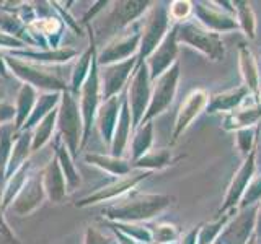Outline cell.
<instances>
[{
    "mask_svg": "<svg viewBox=\"0 0 261 244\" xmlns=\"http://www.w3.org/2000/svg\"><path fill=\"white\" fill-rule=\"evenodd\" d=\"M7 67L15 77H18L24 85H30L35 89H43L44 93H64L67 92V85L56 75L53 70H49L43 65L23 62L12 55H4Z\"/></svg>",
    "mask_w": 261,
    "mask_h": 244,
    "instance_id": "6da1fadb",
    "label": "cell"
},
{
    "mask_svg": "<svg viewBox=\"0 0 261 244\" xmlns=\"http://www.w3.org/2000/svg\"><path fill=\"white\" fill-rule=\"evenodd\" d=\"M56 126L59 127L61 138L67 146L70 157L75 158L80 146V137L84 134V124H82V114L77 98L69 92L61 93Z\"/></svg>",
    "mask_w": 261,
    "mask_h": 244,
    "instance_id": "7a4b0ae2",
    "label": "cell"
},
{
    "mask_svg": "<svg viewBox=\"0 0 261 244\" xmlns=\"http://www.w3.org/2000/svg\"><path fill=\"white\" fill-rule=\"evenodd\" d=\"M101 96V83H100V73H98V60L96 55L92 60V67H90L88 77L82 85L80 93V114H82V124H84V134H82L80 145L84 146L92 132V126L95 120V114L98 111V104H100Z\"/></svg>",
    "mask_w": 261,
    "mask_h": 244,
    "instance_id": "3957f363",
    "label": "cell"
},
{
    "mask_svg": "<svg viewBox=\"0 0 261 244\" xmlns=\"http://www.w3.org/2000/svg\"><path fill=\"white\" fill-rule=\"evenodd\" d=\"M167 205V197L162 195H137L129 200H122L116 205L106 210L110 218L134 222V220H145L153 217Z\"/></svg>",
    "mask_w": 261,
    "mask_h": 244,
    "instance_id": "277c9868",
    "label": "cell"
},
{
    "mask_svg": "<svg viewBox=\"0 0 261 244\" xmlns=\"http://www.w3.org/2000/svg\"><path fill=\"white\" fill-rule=\"evenodd\" d=\"M147 4L144 2H119L114 4V7L106 13L101 20H98L95 23L96 33H92L95 41L105 39L111 35H116V31H119L122 26H126L127 23L133 21L137 15H141V12L145 8ZM92 29V28H90Z\"/></svg>",
    "mask_w": 261,
    "mask_h": 244,
    "instance_id": "5b68a950",
    "label": "cell"
},
{
    "mask_svg": "<svg viewBox=\"0 0 261 244\" xmlns=\"http://www.w3.org/2000/svg\"><path fill=\"white\" fill-rule=\"evenodd\" d=\"M46 197L44 184H43V173L33 174L27 179L23 189L16 195L12 203V211L16 215H30L31 211H35L41 202Z\"/></svg>",
    "mask_w": 261,
    "mask_h": 244,
    "instance_id": "8992f818",
    "label": "cell"
},
{
    "mask_svg": "<svg viewBox=\"0 0 261 244\" xmlns=\"http://www.w3.org/2000/svg\"><path fill=\"white\" fill-rule=\"evenodd\" d=\"M179 39L185 41L188 44H191L196 49H199L204 54L211 55L212 59H216V60L224 55L222 43H220V39L216 33L202 29L199 26H196V24H186L185 28H181Z\"/></svg>",
    "mask_w": 261,
    "mask_h": 244,
    "instance_id": "52a82bcc",
    "label": "cell"
},
{
    "mask_svg": "<svg viewBox=\"0 0 261 244\" xmlns=\"http://www.w3.org/2000/svg\"><path fill=\"white\" fill-rule=\"evenodd\" d=\"M149 98H150L149 73H147V69L142 65V67H139L129 85L127 103L130 112H133V124H139L144 119V112L147 111V101H149Z\"/></svg>",
    "mask_w": 261,
    "mask_h": 244,
    "instance_id": "ba28073f",
    "label": "cell"
},
{
    "mask_svg": "<svg viewBox=\"0 0 261 244\" xmlns=\"http://www.w3.org/2000/svg\"><path fill=\"white\" fill-rule=\"evenodd\" d=\"M176 78H178V65H175L171 70H167L160 77L157 86H155L153 96L150 100L149 109H147V112L144 114L142 124L144 122L147 124V120H149L150 117H153L155 114L162 112L170 104L171 98H173V95H175V89H176Z\"/></svg>",
    "mask_w": 261,
    "mask_h": 244,
    "instance_id": "9c48e42d",
    "label": "cell"
},
{
    "mask_svg": "<svg viewBox=\"0 0 261 244\" xmlns=\"http://www.w3.org/2000/svg\"><path fill=\"white\" fill-rule=\"evenodd\" d=\"M134 62L136 60L130 57V59L124 62L105 65V69L101 72V96L105 101L116 96L121 92L122 85L127 81L129 73L134 67Z\"/></svg>",
    "mask_w": 261,
    "mask_h": 244,
    "instance_id": "30bf717a",
    "label": "cell"
},
{
    "mask_svg": "<svg viewBox=\"0 0 261 244\" xmlns=\"http://www.w3.org/2000/svg\"><path fill=\"white\" fill-rule=\"evenodd\" d=\"M167 20L168 16L165 10L162 7H155L149 15V18L145 20V26L142 31L144 35L141 39V57H147L157 47L163 33L167 29Z\"/></svg>",
    "mask_w": 261,
    "mask_h": 244,
    "instance_id": "8fae6325",
    "label": "cell"
},
{
    "mask_svg": "<svg viewBox=\"0 0 261 244\" xmlns=\"http://www.w3.org/2000/svg\"><path fill=\"white\" fill-rule=\"evenodd\" d=\"M139 39H141V36H139L137 31L133 33V35H126V36L116 38L101 52L98 62L103 64V65H110V64H116V62H124V60H127L129 55H133L136 52L137 44H139Z\"/></svg>",
    "mask_w": 261,
    "mask_h": 244,
    "instance_id": "7c38bea8",
    "label": "cell"
},
{
    "mask_svg": "<svg viewBox=\"0 0 261 244\" xmlns=\"http://www.w3.org/2000/svg\"><path fill=\"white\" fill-rule=\"evenodd\" d=\"M149 173H144V171H137V173L127 174L121 179L119 182H114L108 187H103L98 192H95L93 195H88L87 199L77 202V207H85V205H92V203L96 202H103V200H110V199H116L118 195H122L127 189H130L133 186H136L141 179H144Z\"/></svg>",
    "mask_w": 261,
    "mask_h": 244,
    "instance_id": "4fadbf2b",
    "label": "cell"
},
{
    "mask_svg": "<svg viewBox=\"0 0 261 244\" xmlns=\"http://www.w3.org/2000/svg\"><path fill=\"white\" fill-rule=\"evenodd\" d=\"M43 184L46 195L53 202H62L65 197V177L59 166V161L53 160L43 171Z\"/></svg>",
    "mask_w": 261,
    "mask_h": 244,
    "instance_id": "5bb4252c",
    "label": "cell"
},
{
    "mask_svg": "<svg viewBox=\"0 0 261 244\" xmlns=\"http://www.w3.org/2000/svg\"><path fill=\"white\" fill-rule=\"evenodd\" d=\"M206 104H207V95L204 92H194L186 98V101L181 104V109H179V114H178L175 138L190 126V122L204 109Z\"/></svg>",
    "mask_w": 261,
    "mask_h": 244,
    "instance_id": "9a60e30c",
    "label": "cell"
},
{
    "mask_svg": "<svg viewBox=\"0 0 261 244\" xmlns=\"http://www.w3.org/2000/svg\"><path fill=\"white\" fill-rule=\"evenodd\" d=\"M116 124L118 127H114L111 151H113V157H121L127 145L129 134H130V124H133V116H130L127 100H124L121 104V111H119V117Z\"/></svg>",
    "mask_w": 261,
    "mask_h": 244,
    "instance_id": "2e32d148",
    "label": "cell"
},
{
    "mask_svg": "<svg viewBox=\"0 0 261 244\" xmlns=\"http://www.w3.org/2000/svg\"><path fill=\"white\" fill-rule=\"evenodd\" d=\"M31 142H33V134L30 130H24L20 137H16L15 145L10 153V160H8V165H7L4 181H7L8 177L13 176L16 171L28 161V155L31 151Z\"/></svg>",
    "mask_w": 261,
    "mask_h": 244,
    "instance_id": "e0dca14e",
    "label": "cell"
},
{
    "mask_svg": "<svg viewBox=\"0 0 261 244\" xmlns=\"http://www.w3.org/2000/svg\"><path fill=\"white\" fill-rule=\"evenodd\" d=\"M119 111L121 108H119L118 96H113L110 100H106L101 108L98 109V127H100V132L106 143L111 142V138H113L114 124L118 122Z\"/></svg>",
    "mask_w": 261,
    "mask_h": 244,
    "instance_id": "ac0fdd59",
    "label": "cell"
},
{
    "mask_svg": "<svg viewBox=\"0 0 261 244\" xmlns=\"http://www.w3.org/2000/svg\"><path fill=\"white\" fill-rule=\"evenodd\" d=\"M175 54H176V44H175V33L173 35H168L165 38V41L159 46L157 51L153 52L152 59L149 60L150 65V77L155 78L160 73H163L170 62L175 59Z\"/></svg>",
    "mask_w": 261,
    "mask_h": 244,
    "instance_id": "d6986e66",
    "label": "cell"
},
{
    "mask_svg": "<svg viewBox=\"0 0 261 244\" xmlns=\"http://www.w3.org/2000/svg\"><path fill=\"white\" fill-rule=\"evenodd\" d=\"M36 89L30 86V85H23L18 92V96H16V106H15V111H16V116H15V130H20L23 129L24 122L28 120V117L31 116L33 109H35V104H36Z\"/></svg>",
    "mask_w": 261,
    "mask_h": 244,
    "instance_id": "ffe728a7",
    "label": "cell"
},
{
    "mask_svg": "<svg viewBox=\"0 0 261 244\" xmlns=\"http://www.w3.org/2000/svg\"><path fill=\"white\" fill-rule=\"evenodd\" d=\"M54 148H56V160L59 161V166L64 173V177H65V182H67L69 189L73 191L75 187L80 186V176L75 169V165H73V158L70 157V153L67 151V146L62 142L61 137L56 138L54 142Z\"/></svg>",
    "mask_w": 261,
    "mask_h": 244,
    "instance_id": "44dd1931",
    "label": "cell"
},
{
    "mask_svg": "<svg viewBox=\"0 0 261 244\" xmlns=\"http://www.w3.org/2000/svg\"><path fill=\"white\" fill-rule=\"evenodd\" d=\"M13 57H24L27 60H31L33 64H44V62H51V64H59V62H67L72 57L77 55L75 49H56V51H43V52H36V51H12Z\"/></svg>",
    "mask_w": 261,
    "mask_h": 244,
    "instance_id": "7402d4cb",
    "label": "cell"
},
{
    "mask_svg": "<svg viewBox=\"0 0 261 244\" xmlns=\"http://www.w3.org/2000/svg\"><path fill=\"white\" fill-rule=\"evenodd\" d=\"M59 101H61V93H43L41 95L39 100L35 104V109H33L31 116L28 117L27 122H24L23 130H30L31 127L38 126L49 112L54 111V108Z\"/></svg>",
    "mask_w": 261,
    "mask_h": 244,
    "instance_id": "603a6c76",
    "label": "cell"
},
{
    "mask_svg": "<svg viewBox=\"0 0 261 244\" xmlns=\"http://www.w3.org/2000/svg\"><path fill=\"white\" fill-rule=\"evenodd\" d=\"M28 169H30V161L24 163V165L16 171L13 176H10L7 179V186H5L4 194H2V205H0V208H7L8 205H12L13 203L15 197L20 194L24 182H27Z\"/></svg>",
    "mask_w": 261,
    "mask_h": 244,
    "instance_id": "cb8c5ba5",
    "label": "cell"
},
{
    "mask_svg": "<svg viewBox=\"0 0 261 244\" xmlns=\"http://www.w3.org/2000/svg\"><path fill=\"white\" fill-rule=\"evenodd\" d=\"M56 122H57V109L49 112L47 116L36 126L35 132H33L31 151H38L39 148H43V146L49 140H51L53 132H54V127H56Z\"/></svg>",
    "mask_w": 261,
    "mask_h": 244,
    "instance_id": "d4e9b609",
    "label": "cell"
},
{
    "mask_svg": "<svg viewBox=\"0 0 261 244\" xmlns=\"http://www.w3.org/2000/svg\"><path fill=\"white\" fill-rule=\"evenodd\" d=\"M85 160L98 168L108 171L111 174L122 176L129 173V165L126 161L119 160L118 157H105V155H98V153H88L85 155Z\"/></svg>",
    "mask_w": 261,
    "mask_h": 244,
    "instance_id": "484cf974",
    "label": "cell"
},
{
    "mask_svg": "<svg viewBox=\"0 0 261 244\" xmlns=\"http://www.w3.org/2000/svg\"><path fill=\"white\" fill-rule=\"evenodd\" d=\"M15 126L12 124H5L0 127V182L4 181L5 177V171L8 160H10V153L13 148V135H15Z\"/></svg>",
    "mask_w": 261,
    "mask_h": 244,
    "instance_id": "4316f807",
    "label": "cell"
},
{
    "mask_svg": "<svg viewBox=\"0 0 261 244\" xmlns=\"http://www.w3.org/2000/svg\"><path fill=\"white\" fill-rule=\"evenodd\" d=\"M198 12L201 20L209 24V26L216 28V29H228V28H235V23L225 16L224 13H220L219 10H216L214 7L209 4H199Z\"/></svg>",
    "mask_w": 261,
    "mask_h": 244,
    "instance_id": "83f0119b",
    "label": "cell"
},
{
    "mask_svg": "<svg viewBox=\"0 0 261 244\" xmlns=\"http://www.w3.org/2000/svg\"><path fill=\"white\" fill-rule=\"evenodd\" d=\"M240 65H242V70H243V77L245 81H247V86H250L253 92L258 89V70H256V64L253 60L251 54L247 51V49H242L240 51Z\"/></svg>",
    "mask_w": 261,
    "mask_h": 244,
    "instance_id": "f1b7e54d",
    "label": "cell"
},
{
    "mask_svg": "<svg viewBox=\"0 0 261 244\" xmlns=\"http://www.w3.org/2000/svg\"><path fill=\"white\" fill-rule=\"evenodd\" d=\"M253 173V157H250V161H247V165H245L242 169H240V174L237 176L235 182L232 186L230 192H228V199H227V205H230V203H233L237 200V197H239V194L243 191V186L245 182L250 179V174Z\"/></svg>",
    "mask_w": 261,
    "mask_h": 244,
    "instance_id": "f546056e",
    "label": "cell"
},
{
    "mask_svg": "<svg viewBox=\"0 0 261 244\" xmlns=\"http://www.w3.org/2000/svg\"><path fill=\"white\" fill-rule=\"evenodd\" d=\"M150 142H152V126L147 122L145 126L141 127L137 137L133 142V158L136 160L141 157V155H144L147 151V148L150 146Z\"/></svg>",
    "mask_w": 261,
    "mask_h": 244,
    "instance_id": "4dcf8cb0",
    "label": "cell"
},
{
    "mask_svg": "<svg viewBox=\"0 0 261 244\" xmlns=\"http://www.w3.org/2000/svg\"><path fill=\"white\" fill-rule=\"evenodd\" d=\"M237 5H239V7H237V10H239L240 23H242L245 33H247L250 38H255V16H253L250 4H247V2H239Z\"/></svg>",
    "mask_w": 261,
    "mask_h": 244,
    "instance_id": "1f68e13d",
    "label": "cell"
},
{
    "mask_svg": "<svg viewBox=\"0 0 261 244\" xmlns=\"http://www.w3.org/2000/svg\"><path fill=\"white\" fill-rule=\"evenodd\" d=\"M0 29H2L5 35H20V31L23 29L21 20L18 16H15L13 13L8 12H0Z\"/></svg>",
    "mask_w": 261,
    "mask_h": 244,
    "instance_id": "d6a6232c",
    "label": "cell"
},
{
    "mask_svg": "<svg viewBox=\"0 0 261 244\" xmlns=\"http://www.w3.org/2000/svg\"><path fill=\"white\" fill-rule=\"evenodd\" d=\"M261 116V111L256 108H245V109H239L235 111L232 122L235 127H242V126H248L251 122H255L258 117Z\"/></svg>",
    "mask_w": 261,
    "mask_h": 244,
    "instance_id": "836d02e7",
    "label": "cell"
},
{
    "mask_svg": "<svg viewBox=\"0 0 261 244\" xmlns=\"http://www.w3.org/2000/svg\"><path fill=\"white\" fill-rule=\"evenodd\" d=\"M243 96V89H237V92H232L224 96H217L214 98V103H212V108L214 109H228L233 108V106L242 100Z\"/></svg>",
    "mask_w": 261,
    "mask_h": 244,
    "instance_id": "e575fe53",
    "label": "cell"
},
{
    "mask_svg": "<svg viewBox=\"0 0 261 244\" xmlns=\"http://www.w3.org/2000/svg\"><path fill=\"white\" fill-rule=\"evenodd\" d=\"M167 161H168V153L167 151H153V153H149V155H145V157H142L136 163V166H139V168L162 166V165H165Z\"/></svg>",
    "mask_w": 261,
    "mask_h": 244,
    "instance_id": "d590c367",
    "label": "cell"
},
{
    "mask_svg": "<svg viewBox=\"0 0 261 244\" xmlns=\"http://www.w3.org/2000/svg\"><path fill=\"white\" fill-rule=\"evenodd\" d=\"M0 244H21L16 236L12 233V230L8 228L5 218L2 215V208H0Z\"/></svg>",
    "mask_w": 261,
    "mask_h": 244,
    "instance_id": "8d00e7d4",
    "label": "cell"
},
{
    "mask_svg": "<svg viewBox=\"0 0 261 244\" xmlns=\"http://www.w3.org/2000/svg\"><path fill=\"white\" fill-rule=\"evenodd\" d=\"M191 12V4L190 2H173L170 7V16L175 20H183L186 18Z\"/></svg>",
    "mask_w": 261,
    "mask_h": 244,
    "instance_id": "74e56055",
    "label": "cell"
},
{
    "mask_svg": "<svg viewBox=\"0 0 261 244\" xmlns=\"http://www.w3.org/2000/svg\"><path fill=\"white\" fill-rule=\"evenodd\" d=\"M119 226L122 231L127 233L129 236H133L134 239H139V241H144V242H149L150 241V234L147 233L144 228H139V226H130V225H116Z\"/></svg>",
    "mask_w": 261,
    "mask_h": 244,
    "instance_id": "f35d334b",
    "label": "cell"
},
{
    "mask_svg": "<svg viewBox=\"0 0 261 244\" xmlns=\"http://www.w3.org/2000/svg\"><path fill=\"white\" fill-rule=\"evenodd\" d=\"M176 236L175 226L171 225H162L155 230V241L157 242H168Z\"/></svg>",
    "mask_w": 261,
    "mask_h": 244,
    "instance_id": "ab89813d",
    "label": "cell"
},
{
    "mask_svg": "<svg viewBox=\"0 0 261 244\" xmlns=\"http://www.w3.org/2000/svg\"><path fill=\"white\" fill-rule=\"evenodd\" d=\"M85 244H113L103 233H100L95 228H88L85 233Z\"/></svg>",
    "mask_w": 261,
    "mask_h": 244,
    "instance_id": "60d3db41",
    "label": "cell"
},
{
    "mask_svg": "<svg viewBox=\"0 0 261 244\" xmlns=\"http://www.w3.org/2000/svg\"><path fill=\"white\" fill-rule=\"evenodd\" d=\"M16 111L13 108V104L8 103H0V127L5 124H10V122L15 119Z\"/></svg>",
    "mask_w": 261,
    "mask_h": 244,
    "instance_id": "b9f144b4",
    "label": "cell"
},
{
    "mask_svg": "<svg viewBox=\"0 0 261 244\" xmlns=\"http://www.w3.org/2000/svg\"><path fill=\"white\" fill-rule=\"evenodd\" d=\"M27 43L15 36L5 35V33H0V47H7V49H16V47H24Z\"/></svg>",
    "mask_w": 261,
    "mask_h": 244,
    "instance_id": "7bdbcfd3",
    "label": "cell"
},
{
    "mask_svg": "<svg viewBox=\"0 0 261 244\" xmlns=\"http://www.w3.org/2000/svg\"><path fill=\"white\" fill-rule=\"evenodd\" d=\"M0 77L8 78L10 73H8V67H7V62H5V57L0 54Z\"/></svg>",
    "mask_w": 261,
    "mask_h": 244,
    "instance_id": "ee69618b",
    "label": "cell"
},
{
    "mask_svg": "<svg viewBox=\"0 0 261 244\" xmlns=\"http://www.w3.org/2000/svg\"><path fill=\"white\" fill-rule=\"evenodd\" d=\"M5 96V89H4V86L0 85V100H2V98Z\"/></svg>",
    "mask_w": 261,
    "mask_h": 244,
    "instance_id": "f6af8a7d",
    "label": "cell"
},
{
    "mask_svg": "<svg viewBox=\"0 0 261 244\" xmlns=\"http://www.w3.org/2000/svg\"><path fill=\"white\" fill-rule=\"evenodd\" d=\"M259 231H261V215H259Z\"/></svg>",
    "mask_w": 261,
    "mask_h": 244,
    "instance_id": "bcb514c9",
    "label": "cell"
},
{
    "mask_svg": "<svg viewBox=\"0 0 261 244\" xmlns=\"http://www.w3.org/2000/svg\"><path fill=\"white\" fill-rule=\"evenodd\" d=\"M253 241H255V239H251V242H250V244H255V242H253Z\"/></svg>",
    "mask_w": 261,
    "mask_h": 244,
    "instance_id": "7dc6e473",
    "label": "cell"
}]
</instances>
